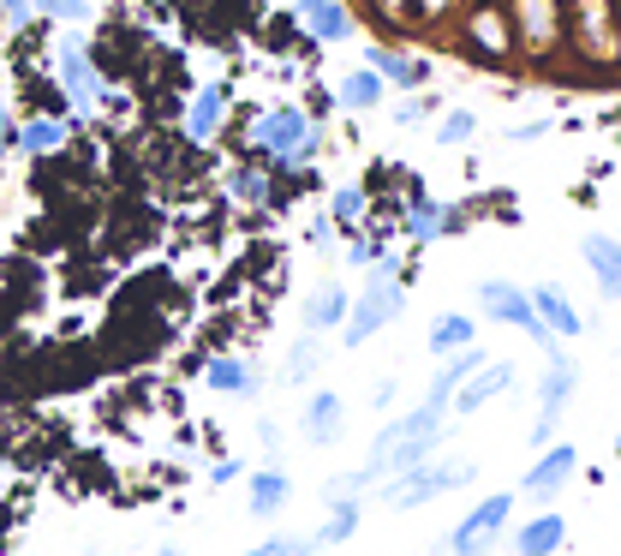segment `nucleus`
Returning a JSON list of instances; mask_svg holds the SVG:
<instances>
[{"instance_id":"nucleus-6","label":"nucleus","mask_w":621,"mask_h":556,"mask_svg":"<svg viewBox=\"0 0 621 556\" xmlns=\"http://www.w3.org/2000/svg\"><path fill=\"white\" fill-rule=\"evenodd\" d=\"M508 508H514V496H484V503L478 508H472V515L461 521V526H454V538H449V545L454 550H491V538H496V526L502 521H508Z\"/></svg>"},{"instance_id":"nucleus-20","label":"nucleus","mask_w":621,"mask_h":556,"mask_svg":"<svg viewBox=\"0 0 621 556\" xmlns=\"http://www.w3.org/2000/svg\"><path fill=\"white\" fill-rule=\"evenodd\" d=\"M203 377H210V389H221V395H251V389H257L251 365H240V359H215Z\"/></svg>"},{"instance_id":"nucleus-21","label":"nucleus","mask_w":621,"mask_h":556,"mask_svg":"<svg viewBox=\"0 0 621 556\" xmlns=\"http://www.w3.org/2000/svg\"><path fill=\"white\" fill-rule=\"evenodd\" d=\"M341 102H347V108H377V102H382V78L371 66L347 72V78H341Z\"/></svg>"},{"instance_id":"nucleus-1","label":"nucleus","mask_w":621,"mask_h":556,"mask_svg":"<svg viewBox=\"0 0 621 556\" xmlns=\"http://www.w3.org/2000/svg\"><path fill=\"white\" fill-rule=\"evenodd\" d=\"M401 282H394V258H382V270L371 275V287H365L359 300L347 305V347H365L382 324H394L401 317Z\"/></svg>"},{"instance_id":"nucleus-14","label":"nucleus","mask_w":621,"mask_h":556,"mask_svg":"<svg viewBox=\"0 0 621 556\" xmlns=\"http://www.w3.org/2000/svg\"><path fill=\"white\" fill-rule=\"evenodd\" d=\"M305 24H310V36H317V42H347V36H352V19H347L341 0H323V7H310Z\"/></svg>"},{"instance_id":"nucleus-28","label":"nucleus","mask_w":621,"mask_h":556,"mask_svg":"<svg viewBox=\"0 0 621 556\" xmlns=\"http://www.w3.org/2000/svg\"><path fill=\"white\" fill-rule=\"evenodd\" d=\"M310 371H317V329H310L305 342H293V354H287V384H305Z\"/></svg>"},{"instance_id":"nucleus-25","label":"nucleus","mask_w":621,"mask_h":556,"mask_svg":"<svg viewBox=\"0 0 621 556\" xmlns=\"http://www.w3.org/2000/svg\"><path fill=\"white\" fill-rule=\"evenodd\" d=\"M472 342V317H436V329H431V347L436 354H454V347H466Z\"/></svg>"},{"instance_id":"nucleus-33","label":"nucleus","mask_w":621,"mask_h":556,"mask_svg":"<svg viewBox=\"0 0 621 556\" xmlns=\"http://www.w3.org/2000/svg\"><path fill=\"white\" fill-rule=\"evenodd\" d=\"M42 12H54V19H84V0H36Z\"/></svg>"},{"instance_id":"nucleus-23","label":"nucleus","mask_w":621,"mask_h":556,"mask_svg":"<svg viewBox=\"0 0 621 556\" xmlns=\"http://www.w3.org/2000/svg\"><path fill=\"white\" fill-rule=\"evenodd\" d=\"M531 305H538L544 317H550V324L561 329V335H580V317H573V305L556 294V287H538V294H531Z\"/></svg>"},{"instance_id":"nucleus-22","label":"nucleus","mask_w":621,"mask_h":556,"mask_svg":"<svg viewBox=\"0 0 621 556\" xmlns=\"http://www.w3.org/2000/svg\"><path fill=\"white\" fill-rule=\"evenodd\" d=\"M472 36H478L484 54H502V49H508V24H502V12H496V7H478V19H472Z\"/></svg>"},{"instance_id":"nucleus-10","label":"nucleus","mask_w":621,"mask_h":556,"mask_svg":"<svg viewBox=\"0 0 621 556\" xmlns=\"http://www.w3.org/2000/svg\"><path fill=\"white\" fill-rule=\"evenodd\" d=\"M586 263L598 270L603 294L621 300V240H610V233H591V240H586Z\"/></svg>"},{"instance_id":"nucleus-16","label":"nucleus","mask_w":621,"mask_h":556,"mask_svg":"<svg viewBox=\"0 0 621 556\" xmlns=\"http://www.w3.org/2000/svg\"><path fill=\"white\" fill-rule=\"evenodd\" d=\"M287 473H275V466H270V473H257V479H251V515H263V521H270V515H281V503H287Z\"/></svg>"},{"instance_id":"nucleus-29","label":"nucleus","mask_w":621,"mask_h":556,"mask_svg":"<svg viewBox=\"0 0 621 556\" xmlns=\"http://www.w3.org/2000/svg\"><path fill=\"white\" fill-rule=\"evenodd\" d=\"M472 126H478V120H472V114H466V108H454V114H449V120H442V126H436V144H466V138H472Z\"/></svg>"},{"instance_id":"nucleus-2","label":"nucleus","mask_w":621,"mask_h":556,"mask_svg":"<svg viewBox=\"0 0 621 556\" xmlns=\"http://www.w3.org/2000/svg\"><path fill=\"white\" fill-rule=\"evenodd\" d=\"M257 144L263 150H275L281 168H293V162H305V156L317 150V126H310L299 108H270L257 120Z\"/></svg>"},{"instance_id":"nucleus-8","label":"nucleus","mask_w":621,"mask_h":556,"mask_svg":"<svg viewBox=\"0 0 621 556\" xmlns=\"http://www.w3.org/2000/svg\"><path fill=\"white\" fill-rule=\"evenodd\" d=\"M573 389H580V365H573V359H550V371H544V401H538V437L556 431L561 401H568Z\"/></svg>"},{"instance_id":"nucleus-13","label":"nucleus","mask_w":621,"mask_h":556,"mask_svg":"<svg viewBox=\"0 0 621 556\" xmlns=\"http://www.w3.org/2000/svg\"><path fill=\"white\" fill-rule=\"evenodd\" d=\"M347 305H352V300H347V287H335V282H329V287H317V294H310V305H305V329H317V335H323V329H335V324L347 317Z\"/></svg>"},{"instance_id":"nucleus-24","label":"nucleus","mask_w":621,"mask_h":556,"mask_svg":"<svg viewBox=\"0 0 621 556\" xmlns=\"http://www.w3.org/2000/svg\"><path fill=\"white\" fill-rule=\"evenodd\" d=\"M526 42L531 49H550V36H556V12H550V0H526Z\"/></svg>"},{"instance_id":"nucleus-27","label":"nucleus","mask_w":621,"mask_h":556,"mask_svg":"<svg viewBox=\"0 0 621 556\" xmlns=\"http://www.w3.org/2000/svg\"><path fill=\"white\" fill-rule=\"evenodd\" d=\"M61 138H66V126H54V120H31V126L19 132V144H24L31 156H42V150H61Z\"/></svg>"},{"instance_id":"nucleus-11","label":"nucleus","mask_w":621,"mask_h":556,"mask_svg":"<svg viewBox=\"0 0 621 556\" xmlns=\"http://www.w3.org/2000/svg\"><path fill=\"white\" fill-rule=\"evenodd\" d=\"M573 461H580V455H573V443H561V449H550V455H544L538 466H531V473L520 479V485H526L531 496H544V491L568 485V479H573Z\"/></svg>"},{"instance_id":"nucleus-32","label":"nucleus","mask_w":621,"mask_h":556,"mask_svg":"<svg viewBox=\"0 0 621 556\" xmlns=\"http://www.w3.org/2000/svg\"><path fill=\"white\" fill-rule=\"evenodd\" d=\"M424 114H431V96H412V102H401V108H394V120L412 126V120H424Z\"/></svg>"},{"instance_id":"nucleus-19","label":"nucleus","mask_w":621,"mask_h":556,"mask_svg":"<svg viewBox=\"0 0 621 556\" xmlns=\"http://www.w3.org/2000/svg\"><path fill=\"white\" fill-rule=\"evenodd\" d=\"M221 91H198V102H191V114H186V132L191 138H215V126H221Z\"/></svg>"},{"instance_id":"nucleus-3","label":"nucleus","mask_w":621,"mask_h":556,"mask_svg":"<svg viewBox=\"0 0 621 556\" xmlns=\"http://www.w3.org/2000/svg\"><path fill=\"white\" fill-rule=\"evenodd\" d=\"M466 479H472V461H461V466H431V461H419V466H407L401 485H389V496H382V503H389V508H412V503H431V496L466 485Z\"/></svg>"},{"instance_id":"nucleus-31","label":"nucleus","mask_w":621,"mask_h":556,"mask_svg":"<svg viewBox=\"0 0 621 556\" xmlns=\"http://www.w3.org/2000/svg\"><path fill=\"white\" fill-rule=\"evenodd\" d=\"M359 210H365V192L359 186H341V192H335V222H352Z\"/></svg>"},{"instance_id":"nucleus-26","label":"nucleus","mask_w":621,"mask_h":556,"mask_svg":"<svg viewBox=\"0 0 621 556\" xmlns=\"http://www.w3.org/2000/svg\"><path fill=\"white\" fill-rule=\"evenodd\" d=\"M454 228V216L442 210V203H419L412 210V240H436V233H449Z\"/></svg>"},{"instance_id":"nucleus-18","label":"nucleus","mask_w":621,"mask_h":556,"mask_svg":"<svg viewBox=\"0 0 621 556\" xmlns=\"http://www.w3.org/2000/svg\"><path fill=\"white\" fill-rule=\"evenodd\" d=\"M352 533H359V503H347V496H341V503H335V515L310 533V545H341V538H352Z\"/></svg>"},{"instance_id":"nucleus-15","label":"nucleus","mask_w":621,"mask_h":556,"mask_svg":"<svg viewBox=\"0 0 621 556\" xmlns=\"http://www.w3.org/2000/svg\"><path fill=\"white\" fill-rule=\"evenodd\" d=\"M371 72L377 78H389V84H424L431 78V66L424 61H407V54H394V49H371Z\"/></svg>"},{"instance_id":"nucleus-12","label":"nucleus","mask_w":621,"mask_h":556,"mask_svg":"<svg viewBox=\"0 0 621 556\" xmlns=\"http://www.w3.org/2000/svg\"><path fill=\"white\" fill-rule=\"evenodd\" d=\"M347 407H341V395H310V407H305V437L310 443H335L341 437V426H347Z\"/></svg>"},{"instance_id":"nucleus-9","label":"nucleus","mask_w":621,"mask_h":556,"mask_svg":"<svg viewBox=\"0 0 621 556\" xmlns=\"http://www.w3.org/2000/svg\"><path fill=\"white\" fill-rule=\"evenodd\" d=\"M61 78H66L72 108H78V114H91V108H96V72H91V61H84V49H78V42H66V49H61Z\"/></svg>"},{"instance_id":"nucleus-7","label":"nucleus","mask_w":621,"mask_h":556,"mask_svg":"<svg viewBox=\"0 0 621 556\" xmlns=\"http://www.w3.org/2000/svg\"><path fill=\"white\" fill-rule=\"evenodd\" d=\"M573 7H580V49L591 61H615L621 36L610 31V0H573Z\"/></svg>"},{"instance_id":"nucleus-34","label":"nucleus","mask_w":621,"mask_h":556,"mask_svg":"<svg viewBox=\"0 0 621 556\" xmlns=\"http://www.w3.org/2000/svg\"><path fill=\"white\" fill-rule=\"evenodd\" d=\"M0 7H7V24H12V31H19L24 19H31V0H0Z\"/></svg>"},{"instance_id":"nucleus-17","label":"nucleus","mask_w":621,"mask_h":556,"mask_svg":"<svg viewBox=\"0 0 621 556\" xmlns=\"http://www.w3.org/2000/svg\"><path fill=\"white\" fill-rule=\"evenodd\" d=\"M561 538H568V521H561V515H544V521L520 526V556H544V550H556Z\"/></svg>"},{"instance_id":"nucleus-5","label":"nucleus","mask_w":621,"mask_h":556,"mask_svg":"<svg viewBox=\"0 0 621 556\" xmlns=\"http://www.w3.org/2000/svg\"><path fill=\"white\" fill-rule=\"evenodd\" d=\"M508 384H514V365H508V359H484L478 371H466L461 384H454L449 401L461 407V413H478V407H484V401H496V395L508 389Z\"/></svg>"},{"instance_id":"nucleus-4","label":"nucleus","mask_w":621,"mask_h":556,"mask_svg":"<svg viewBox=\"0 0 621 556\" xmlns=\"http://www.w3.org/2000/svg\"><path fill=\"white\" fill-rule=\"evenodd\" d=\"M478 312H484V317H496V324H520V329L531 335V342L550 347L538 305H531V294H520V287H508V282H484V287H478Z\"/></svg>"},{"instance_id":"nucleus-36","label":"nucleus","mask_w":621,"mask_h":556,"mask_svg":"<svg viewBox=\"0 0 621 556\" xmlns=\"http://www.w3.org/2000/svg\"><path fill=\"white\" fill-rule=\"evenodd\" d=\"M615 449H621V443H615Z\"/></svg>"},{"instance_id":"nucleus-30","label":"nucleus","mask_w":621,"mask_h":556,"mask_svg":"<svg viewBox=\"0 0 621 556\" xmlns=\"http://www.w3.org/2000/svg\"><path fill=\"white\" fill-rule=\"evenodd\" d=\"M233 198L263 203V174H257V168H233Z\"/></svg>"},{"instance_id":"nucleus-35","label":"nucleus","mask_w":621,"mask_h":556,"mask_svg":"<svg viewBox=\"0 0 621 556\" xmlns=\"http://www.w3.org/2000/svg\"><path fill=\"white\" fill-rule=\"evenodd\" d=\"M310 7H323V0H299V12H310Z\"/></svg>"}]
</instances>
